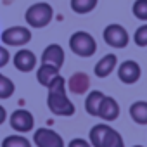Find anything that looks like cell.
<instances>
[{"instance_id":"obj_17","label":"cell","mask_w":147,"mask_h":147,"mask_svg":"<svg viewBox=\"0 0 147 147\" xmlns=\"http://www.w3.org/2000/svg\"><path fill=\"white\" fill-rule=\"evenodd\" d=\"M130 118L137 125H147V100H137L128 109Z\"/></svg>"},{"instance_id":"obj_20","label":"cell","mask_w":147,"mask_h":147,"mask_svg":"<svg viewBox=\"0 0 147 147\" xmlns=\"http://www.w3.org/2000/svg\"><path fill=\"white\" fill-rule=\"evenodd\" d=\"M2 147H31V142L24 137V135H7L4 140H2Z\"/></svg>"},{"instance_id":"obj_26","label":"cell","mask_w":147,"mask_h":147,"mask_svg":"<svg viewBox=\"0 0 147 147\" xmlns=\"http://www.w3.org/2000/svg\"><path fill=\"white\" fill-rule=\"evenodd\" d=\"M5 119H7V111H5V107L2 104H0V125H4Z\"/></svg>"},{"instance_id":"obj_4","label":"cell","mask_w":147,"mask_h":147,"mask_svg":"<svg viewBox=\"0 0 147 147\" xmlns=\"http://www.w3.org/2000/svg\"><path fill=\"white\" fill-rule=\"evenodd\" d=\"M31 31L26 26H9L0 33V42L5 47H24L31 42Z\"/></svg>"},{"instance_id":"obj_1","label":"cell","mask_w":147,"mask_h":147,"mask_svg":"<svg viewBox=\"0 0 147 147\" xmlns=\"http://www.w3.org/2000/svg\"><path fill=\"white\" fill-rule=\"evenodd\" d=\"M47 107L52 114L55 116H73L76 111L75 104H73L67 97L66 90V80L59 75L54 78V82L47 87Z\"/></svg>"},{"instance_id":"obj_24","label":"cell","mask_w":147,"mask_h":147,"mask_svg":"<svg viewBox=\"0 0 147 147\" xmlns=\"http://www.w3.org/2000/svg\"><path fill=\"white\" fill-rule=\"evenodd\" d=\"M11 61V54L5 45H0V67H5Z\"/></svg>"},{"instance_id":"obj_10","label":"cell","mask_w":147,"mask_h":147,"mask_svg":"<svg viewBox=\"0 0 147 147\" xmlns=\"http://www.w3.org/2000/svg\"><path fill=\"white\" fill-rule=\"evenodd\" d=\"M12 62H14V67L21 73H31L35 67H36V55L28 50V49H21L14 54L12 57Z\"/></svg>"},{"instance_id":"obj_9","label":"cell","mask_w":147,"mask_h":147,"mask_svg":"<svg viewBox=\"0 0 147 147\" xmlns=\"http://www.w3.org/2000/svg\"><path fill=\"white\" fill-rule=\"evenodd\" d=\"M88 88H90V78L83 71L73 73V75L66 80V90L75 94V95H83V94L88 92Z\"/></svg>"},{"instance_id":"obj_6","label":"cell","mask_w":147,"mask_h":147,"mask_svg":"<svg viewBox=\"0 0 147 147\" xmlns=\"http://www.w3.org/2000/svg\"><path fill=\"white\" fill-rule=\"evenodd\" d=\"M9 125L16 133H28L35 128V118L30 111L26 109H16L11 116H9Z\"/></svg>"},{"instance_id":"obj_7","label":"cell","mask_w":147,"mask_h":147,"mask_svg":"<svg viewBox=\"0 0 147 147\" xmlns=\"http://www.w3.org/2000/svg\"><path fill=\"white\" fill-rule=\"evenodd\" d=\"M33 144L36 147H66L62 137L52 128H38V130H35Z\"/></svg>"},{"instance_id":"obj_14","label":"cell","mask_w":147,"mask_h":147,"mask_svg":"<svg viewBox=\"0 0 147 147\" xmlns=\"http://www.w3.org/2000/svg\"><path fill=\"white\" fill-rule=\"evenodd\" d=\"M55 76H59V67L52 64H40V67L36 69V82L45 88L54 82Z\"/></svg>"},{"instance_id":"obj_15","label":"cell","mask_w":147,"mask_h":147,"mask_svg":"<svg viewBox=\"0 0 147 147\" xmlns=\"http://www.w3.org/2000/svg\"><path fill=\"white\" fill-rule=\"evenodd\" d=\"M111 130V126L107 123H99V125H94L90 133H88V142L92 147H102L104 145V140H106V135L107 131Z\"/></svg>"},{"instance_id":"obj_11","label":"cell","mask_w":147,"mask_h":147,"mask_svg":"<svg viewBox=\"0 0 147 147\" xmlns=\"http://www.w3.org/2000/svg\"><path fill=\"white\" fill-rule=\"evenodd\" d=\"M64 59H66L64 50H62V47L57 45V43L47 45V47L43 49V52H42V64H52V66H55V67L61 69L62 64H64Z\"/></svg>"},{"instance_id":"obj_25","label":"cell","mask_w":147,"mask_h":147,"mask_svg":"<svg viewBox=\"0 0 147 147\" xmlns=\"http://www.w3.org/2000/svg\"><path fill=\"white\" fill-rule=\"evenodd\" d=\"M67 147H92V145H90V142H87L85 138H73V140L67 144Z\"/></svg>"},{"instance_id":"obj_22","label":"cell","mask_w":147,"mask_h":147,"mask_svg":"<svg viewBox=\"0 0 147 147\" xmlns=\"http://www.w3.org/2000/svg\"><path fill=\"white\" fill-rule=\"evenodd\" d=\"M131 12L138 21H147V0H135Z\"/></svg>"},{"instance_id":"obj_2","label":"cell","mask_w":147,"mask_h":147,"mask_svg":"<svg viewBox=\"0 0 147 147\" xmlns=\"http://www.w3.org/2000/svg\"><path fill=\"white\" fill-rule=\"evenodd\" d=\"M52 19H54V9L47 2H36L30 5L24 12V21L28 23L30 28H36V30L45 28L50 24Z\"/></svg>"},{"instance_id":"obj_27","label":"cell","mask_w":147,"mask_h":147,"mask_svg":"<svg viewBox=\"0 0 147 147\" xmlns=\"http://www.w3.org/2000/svg\"><path fill=\"white\" fill-rule=\"evenodd\" d=\"M133 147H144V145H133Z\"/></svg>"},{"instance_id":"obj_21","label":"cell","mask_w":147,"mask_h":147,"mask_svg":"<svg viewBox=\"0 0 147 147\" xmlns=\"http://www.w3.org/2000/svg\"><path fill=\"white\" fill-rule=\"evenodd\" d=\"M102 147H125V140L121 137V133L118 130H109L107 135H106V140H104V145Z\"/></svg>"},{"instance_id":"obj_8","label":"cell","mask_w":147,"mask_h":147,"mask_svg":"<svg viewBox=\"0 0 147 147\" xmlns=\"http://www.w3.org/2000/svg\"><path fill=\"white\" fill-rule=\"evenodd\" d=\"M142 76V69H140V64L137 61H123L119 66H118V78L121 83L125 85H133L140 80Z\"/></svg>"},{"instance_id":"obj_12","label":"cell","mask_w":147,"mask_h":147,"mask_svg":"<svg viewBox=\"0 0 147 147\" xmlns=\"http://www.w3.org/2000/svg\"><path fill=\"white\" fill-rule=\"evenodd\" d=\"M97 116H99V118H102L106 123L118 119V116H119V104H118V100H116V99H113V97L104 95V99H102V102H100V107H99V114H97Z\"/></svg>"},{"instance_id":"obj_23","label":"cell","mask_w":147,"mask_h":147,"mask_svg":"<svg viewBox=\"0 0 147 147\" xmlns=\"http://www.w3.org/2000/svg\"><path fill=\"white\" fill-rule=\"evenodd\" d=\"M133 42L138 47H147V23L138 26L133 33Z\"/></svg>"},{"instance_id":"obj_18","label":"cell","mask_w":147,"mask_h":147,"mask_svg":"<svg viewBox=\"0 0 147 147\" xmlns=\"http://www.w3.org/2000/svg\"><path fill=\"white\" fill-rule=\"evenodd\" d=\"M97 4H99V0H71L69 2L71 11L76 14H88L97 7Z\"/></svg>"},{"instance_id":"obj_19","label":"cell","mask_w":147,"mask_h":147,"mask_svg":"<svg viewBox=\"0 0 147 147\" xmlns=\"http://www.w3.org/2000/svg\"><path fill=\"white\" fill-rule=\"evenodd\" d=\"M14 92H16L14 82H12L9 76H5V75H2V73H0V100L11 99V97L14 95Z\"/></svg>"},{"instance_id":"obj_5","label":"cell","mask_w":147,"mask_h":147,"mask_svg":"<svg viewBox=\"0 0 147 147\" xmlns=\"http://www.w3.org/2000/svg\"><path fill=\"white\" fill-rule=\"evenodd\" d=\"M102 38L113 49H125L128 45V42H130V35H128L126 28L118 24V23L107 24L104 28V31H102Z\"/></svg>"},{"instance_id":"obj_3","label":"cell","mask_w":147,"mask_h":147,"mask_svg":"<svg viewBox=\"0 0 147 147\" xmlns=\"http://www.w3.org/2000/svg\"><path fill=\"white\" fill-rule=\"evenodd\" d=\"M69 49L78 57H92L97 52V42L87 31H75L69 36Z\"/></svg>"},{"instance_id":"obj_16","label":"cell","mask_w":147,"mask_h":147,"mask_svg":"<svg viewBox=\"0 0 147 147\" xmlns=\"http://www.w3.org/2000/svg\"><path fill=\"white\" fill-rule=\"evenodd\" d=\"M102 99H104V94L100 90H90L87 94V97H85V111L90 116H97Z\"/></svg>"},{"instance_id":"obj_13","label":"cell","mask_w":147,"mask_h":147,"mask_svg":"<svg viewBox=\"0 0 147 147\" xmlns=\"http://www.w3.org/2000/svg\"><path fill=\"white\" fill-rule=\"evenodd\" d=\"M118 66V57L114 54H106L102 59H99V62L94 67V73L97 78H107L111 73L116 69Z\"/></svg>"}]
</instances>
